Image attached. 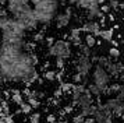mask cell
Segmentation results:
<instances>
[{
  "label": "cell",
  "mask_w": 124,
  "mask_h": 123,
  "mask_svg": "<svg viewBox=\"0 0 124 123\" xmlns=\"http://www.w3.org/2000/svg\"><path fill=\"white\" fill-rule=\"evenodd\" d=\"M60 10L59 1H50V0H39L36 4L32 6L34 17L39 27H49L53 24L54 16Z\"/></svg>",
  "instance_id": "6da1fadb"
},
{
  "label": "cell",
  "mask_w": 124,
  "mask_h": 123,
  "mask_svg": "<svg viewBox=\"0 0 124 123\" xmlns=\"http://www.w3.org/2000/svg\"><path fill=\"white\" fill-rule=\"evenodd\" d=\"M47 53L53 57V60H63L67 63V60H70V57L73 56V46L64 38L53 39L47 45Z\"/></svg>",
  "instance_id": "7a4b0ae2"
},
{
  "label": "cell",
  "mask_w": 124,
  "mask_h": 123,
  "mask_svg": "<svg viewBox=\"0 0 124 123\" xmlns=\"http://www.w3.org/2000/svg\"><path fill=\"white\" fill-rule=\"evenodd\" d=\"M89 76H91V84L98 87L103 94L107 92V89H109L110 84H112V76L107 73V70L105 67L99 66V64H93Z\"/></svg>",
  "instance_id": "3957f363"
},
{
  "label": "cell",
  "mask_w": 124,
  "mask_h": 123,
  "mask_svg": "<svg viewBox=\"0 0 124 123\" xmlns=\"http://www.w3.org/2000/svg\"><path fill=\"white\" fill-rule=\"evenodd\" d=\"M92 67H93V59H92V56L77 53V57L74 60V74H78L79 77L82 78L84 85L88 84Z\"/></svg>",
  "instance_id": "277c9868"
},
{
  "label": "cell",
  "mask_w": 124,
  "mask_h": 123,
  "mask_svg": "<svg viewBox=\"0 0 124 123\" xmlns=\"http://www.w3.org/2000/svg\"><path fill=\"white\" fill-rule=\"evenodd\" d=\"M74 7L71 6H66V7H63L62 10L57 11V14L54 16V27L57 29H66L71 25V22L74 20Z\"/></svg>",
  "instance_id": "5b68a950"
},
{
  "label": "cell",
  "mask_w": 124,
  "mask_h": 123,
  "mask_svg": "<svg viewBox=\"0 0 124 123\" xmlns=\"http://www.w3.org/2000/svg\"><path fill=\"white\" fill-rule=\"evenodd\" d=\"M81 31L82 34H91V35H98V32L101 31L102 28V24L101 21H96V20H85L84 24L81 25Z\"/></svg>",
  "instance_id": "8992f818"
},
{
  "label": "cell",
  "mask_w": 124,
  "mask_h": 123,
  "mask_svg": "<svg viewBox=\"0 0 124 123\" xmlns=\"http://www.w3.org/2000/svg\"><path fill=\"white\" fill-rule=\"evenodd\" d=\"M67 41L71 44L73 48H77L81 44H84V34L81 31V28H78V27L71 28L67 34Z\"/></svg>",
  "instance_id": "52a82bcc"
},
{
  "label": "cell",
  "mask_w": 124,
  "mask_h": 123,
  "mask_svg": "<svg viewBox=\"0 0 124 123\" xmlns=\"http://www.w3.org/2000/svg\"><path fill=\"white\" fill-rule=\"evenodd\" d=\"M10 101H11L13 104H16V105H21L25 98H24V94L20 91V89H13L11 91V95H10Z\"/></svg>",
  "instance_id": "ba28073f"
},
{
  "label": "cell",
  "mask_w": 124,
  "mask_h": 123,
  "mask_svg": "<svg viewBox=\"0 0 124 123\" xmlns=\"http://www.w3.org/2000/svg\"><path fill=\"white\" fill-rule=\"evenodd\" d=\"M84 45H86L91 49H93L98 45V38L95 35H91V34H84Z\"/></svg>",
  "instance_id": "9c48e42d"
},
{
  "label": "cell",
  "mask_w": 124,
  "mask_h": 123,
  "mask_svg": "<svg viewBox=\"0 0 124 123\" xmlns=\"http://www.w3.org/2000/svg\"><path fill=\"white\" fill-rule=\"evenodd\" d=\"M32 111H34V108L29 105L27 101H24L20 105V113H23V115H29V113H32Z\"/></svg>",
  "instance_id": "30bf717a"
},
{
  "label": "cell",
  "mask_w": 124,
  "mask_h": 123,
  "mask_svg": "<svg viewBox=\"0 0 124 123\" xmlns=\"http://www.w3.org/2000/svg\"><path fill=\"white\" fill-rule=\"evenodd\" d=\"M107 52H109V57H110V59H113V60H118V57H120L118 46H110Z\"/></svg>",
  "instance_id": "8fae6325"
},
{
  "label": "cell",
  "mask_w": 124,
  "mask_h": 123,
  "mask_svg": "<svg viewBox=\"0 0 124 123\" xmlns=\"http://www.w3.org/2000/svg\"><path fill=\"white\" fill-rule=\"evenodd\" d=\"M42 115L39 112H35V113H29V123H40Z\"/></svg>",
  "instance_id": "7c38bea8"
},
{
  "label": "cell",
  "mask_w": 124,
  "mask_h": 123,
  "mask_svg": "<svg viewBox=\"0 0 124 123\" xmlns=\"http://www.w3.org/2000/svg\"><path fill=\"white\" fill-rule=\"evenodd\" d=\"M66 1H68V0H59V3H66Z\"/></svg>",
  "instance_id": "4fadbf2b"
},
{
  "label": "cell",
  "mask_w": 124,
  "mask_h": 123,
  "mask_svg": "<svg viewBox=\"0 0 124 123\" xmlns=\"http://www.w3.org/2000/svg\"><path fill=\"white\" fill-rule=\"evenodd\" d=\"M4 1H6V0H0V4H4Z\"/></svg>",
  "instance_id": "5bb4252c"
}]
</instances>
